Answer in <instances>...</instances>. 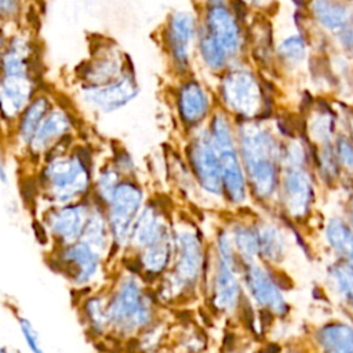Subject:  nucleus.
I'll return each mask as SVG.
<instances>
[{
  "mask_svg": "<svg viewBox=\"0 0 353 353\" xmlns=\"http://www.w3.org/2000/svg\"><path fill=\"white\" fill-rule=\"evenodd\" d=\"M241 152L252 188L261 197H268L277 182V145L270 134L255 124H245L240 132Z\"/></svg>",
  "mask_w": 353,
  "mask_h": 353,
  "instance_id": "1",
  "label": "nucleus"
},
{
  "mask_svg": "<svg viewBox=\"0 0 353 353\" xmlns=\"http://www.w3.org/2000/svg\"><path fill=\"white\" fill-rule=\"evenodd\" d=\"M106 312L108 319L124 330L142 327L150 320L149 307L143 305L139 288L134 280L123 283Z\"/></svg>",
  "mask_w": 353,
  "mask_h": 353,
  "instance_id": "2",
  "label": "nucleus"
},
{
  "mask_svg": "<svg viewBox=\"0 0 353 353\" xmlns=\"http://www.w3.org/2000/svg\"><path fill=\"white\" fill-rule=\"evenodd\" d=\"M46 178L52 194L62 201L83 193L88 182L85 165L79 157L52 161L46 168Z\"/></svg>",
  "mask_w": 353,
  "mask_h": 353,
  "instance_id": "3",
  "label": "nucleus"
},
{
  "mask_svg": "<svg viewBox=\"0 0 353 353\" xmlns=\"http://www.w3.org/2000/svg\"><path fill=\"white\" fill-rule=\"evenodd\" d=\"M190 161L201 186L211 193H219L223 188L222 174L211 134H203L192 143Z\"/></svg>",
  "mask_w": 353,
  "mask_h": 353,
  "instance_id": "4",
  "label": "nucleus"
},
{
  "mask_svg": "<svg viewBox=\"0 0 353 353\" xmlns=\"http://www.w3.org/2000/svg\"><path fill=\"white\" fill-rule=\"evenodd\" d=\"M222 95L225 102L241 114L252 116L259 112V85L248 72L230 73L223 83Z\"/></svg>",
  "mask_w": 353,
  "mask_h": 353,
  "instance_id": "5",
  "label": "nucleus"
},
{
  "mask_svg": "<svg viewBox=\"0 0 353 353\" xmlns=\"http://www.w3.org/2000/svg\"><path fill=\"white\" fill-rule=\"evenodd\" d=\"M141 190L128 182L120 183L110 201L112 232L117 241H124L141 205Z\"/></svg>",
  "mask_w": 353,
  "mask_h": 353,
  "instance_id": "6",
  "label": "nucleus"
},
{
  "mask_svg": "<svg viewBox=\"0 0 353 353\" xmlns=\"http://www.w3.org/2000/svg\"><path fill=\"white\" fill-rule=\"evenodd\" d=\"M245 283L254 299L268 310L284 314L288 310L285 301L272 277L261 268L250 265L245 269Z\"/></svg>",
  "mask_w": 353,
  "mask_h": 353,
  "instance_id": "7",
  "label": "nucleus"
},
{
  "mask_svg": "<svg viewBox=\"0 0 353 353\" xmlns=\"http://www.w3.org/2000/svg\"><path fill=\"white\" fill-rule=\"evenodd\" d=\"M137 92L138 88L134 81L124 77L106 85L90 87L84 91V98L103 112H113L130 102Z\"/></svg>",
  "mask_w": 353,
  "mask_h": 353,
  "instance_id": "8",
  "label": "nucleus"
},
{
  "mask_svg": "<svg viewBox=\"0 0 353 353\" xmlns=\"http://www.w3.org/2000/svg\"><path fill=\"white\" fill-rule=\"evenodd\" d=\"M219 157L222 185L226 190L230 200L239 203L245 197V183L243 176V170L237 157V153L233 148V143L215 146Z\"/></svg>",
  "mask_w": 353,
  "mask_h": 353,
  "instance_id": "9",
  "label": "nucleus"
},
{
  "mask_svg": "<svg viewBox=\"0 0 353 353\" xmlns=\"http://www.w3.org/2000/svg\"><path fill=\"white\" fill-rule=\"evenodd\" d=\"M284 193L288 211L295 216L303 215L313 194L307 174L298 167H291L284 176Z\"/></svg>",
  "mask_w": 353,
  "mask_h": 353,
  "instance_id": "10",
  "label": "nucleus"
},
{
  "mask_svg": "<svg viewBox=\"0 0 353 353\" xmlns=\"http://www.w3.org/2000/svg\"><path fill=\"white\" fill-rule=\"evenodd\" d=\"M201 265V245L192 233H182L178 237V259L175 266V277L181 283H193Z\"/></svg>",
  "mask_w": 353,
  "mask_h": 353,
  "instance_id": "11",
  "label": "nucleus"
},
{
  "mask_svg": "<svg viewBox=\"0 0 353 353\" xmlns=\"http://www.w3.org/2000/svg\"><path fill=\"white\" fill-rule=\"evenodd\" d=\"M87 221V211L80 205H74L65 207L52 212L50 218V225L52 232L58 237H61L66 243H72L83 234Z\"/></svg>",
  "mask_w": 353,
  "mask_h": 353,
  "instance_id": "12",
  "label": "nucleus"
},
{
  "mask_svg": "<svg viewBox=\"0 0 353 353\" xmlns=\"http://www.w3.org/2000/svg\"><path fill=\"white\" fill-rule=\"evenodd\" d=\"M232 261L233 259L219 258V266L215 277L214 301L222 310L234 309L240 295V287L232 270Z\"/></svg>",
  "mask_w": 353,
  "mask_h": 353,
  "instance_id": "13",
  "label": "nucleus"
},
{
  "mask_svg": "<svg viewBox=\"0 0 353 353\" xmlns=\"http://www.w3.org/2000/svg\"><path fill=\"white\" fill-rule=\"evenodd\" d=\"M63 259L74 270V280L84 283L92 277L98 269V255L88 243L81 241L69 245L63 251Z\"/></svg>",
  "mask_w": 353,
  "mask_h": 353,
  "instance_id": "14",
  "label": "nucleus"
},
{
  "mask_svg": "<svg viewBox=\"0 0 353 353\" xmlns=\"http://www.w3.org/2000/svg\"><path fill=\"white\" fill-rule=\"evenodd\" d=\"M178 106L185 123H199L205 116L208 109V101L200 84H197L196 81L186 83L179 91Z\"/></svg>",
  "mask_w": 353,
  "mask_h": 353,
  "instance_id": "15",
  "label": "nucleus"
},
{
  "mask_svg": "<svg viewBox=\"0 0 353 353\" xmlns=\"http://www.w3.org/2000/svg\"><path fill=\"white\" fill-rule=\"evenodd\" d=\"M30 85L25 74H6L1 83V105L4 114L19 112L28 102Z\"/></svg>",
  "mask_w": 353,
  "mask_h": 353,
  "instance_id": "16",
  "label": "nucleus"
},
{
  "mask_svg": "<svg viewBox=\"0 0 353 353\" xmlns=\"http://www.w3.org/2000/svg\"><path fill=\"white\" fill-rule=\"evenodd\" d=\"M319 342L328 352L352 353L353 328L342 323L327 324L319 331Z\"/></svg>",
  "mask_w": 353,
  "mask_h": 353,
  "instance_id": "17",
  "label": "nucleus"
},
{
  "mask_svg": "<svg viewBox=\"0 0 353 353\" xmlns=\"http://www.w3.org/2000/svg\"><path fill=\"white\" fill-rule=\"evenodd\" d=\"M313 12L319 22L331 30L342 29L352 19L349 7L334 0H316L313 3Z\"/></svg>",
  "mask_w": 353,
  "mask_h": 353,
  "instance_id": "18",
  "label": "nucleus"
},
{
  "mask_svg": "<svg viewBox=\"0 0 353 353\" xmlns=\"http://www.w3.org/2000/svg\"><path fill=\"white\" fill-rule=\"evenodd\" d=\"M69 127V121L66 119V116L61 112H52L50 113L39 125L32 143L34 146V149L41 150L46 146L50 145L51 141L58 139L62 134L66 132Z\"/></svg>",
  "mask_w": 353,
  "mask_h": 353,
  "instance_id": "19",
  "label": "nucleus"
},
{
  "mask_svg": "<svg viewBox=\"0 0 353 353\" xmlns=\"http://www.w3.org/2000/svg\"><path fill=\"white\" fill-rule=\"evenodd\" d=\"M164 233V226L159 221L156 211L152 207H146L134 228L135 243L146 248L153 241L160 239Z\"/></svg>",
  "mask_w": 353,
  "mask_h": 353,
  "instance_id": "20",
  "label": "nucleus"
},
{
  "mask_svg": "<svg viewBox=\"0 0 353 353\" xmlns=\"http://www.w3.org/2000/svg\"><path fill=\"white\" fill-rule=\"evenodd\" d=\"M327 239L335 251L353 262V232L342 221L332 219L328 223Z\"/></svg>",
  "mask_w": 353,
  "mask_h": 353,
  "instance_id": "21",
  "label": "nucleus"
},
{
  "mask_svg": "<svg viewBox=\"0 0 353 353\" xmlns=\"http://www.w3.org/2000/svg\"><path fill=\"white\" fill-rule=\"evenodd\" d=\"M192 21L190 18H175L171 29V48L174 52V57L178 62L185 63L188 59V44L192 37Z\"/></svg>",
  "mask_w": 353,
  "mask_h": 353,
  "instance_id": "22",
  "label": "nucleus"
},
{
  "mask_svg": "<svg viewBox=\"0 0 353 353\" xmlns=\"http://www.w3.org/2000/svg\"><path fill=\"white\" fill-rule=\"evenodd\" d=\"M170 254H171L170 241H168V239L164 233L160 239H157L156 241H153L150 245L146 247L143 265L150 272L159 273L167 266L168 259H170Z\"/></svg>",
  "mask_w": 353,
  "mask_h": 353,
  "instance_id": "23",
  "label": "nucleus"
},
{
  "mask_svg": "<svg viewBox=\"0 0 353 353\" xmlns=\"http://www.w3.org/2000/svg\"><path fill=\"white\" fill-rule=\"evenodd\" d=\"M259 252L269 261H279L283 256L284 243L277 229L273 226H262L258 230Z\"/></svg>",
  "mask_w": 353,
  "mask_h": 353,
  "instance_id": "24",
  "label": "nucleus"
},
{
  "mask_svg": "<svg viewBox=\"0 0 353 353\" xmlns=\"http://www.w3.org/2000/svg\"><path fill=\"white\" fill-rule=\"evenodd\" d=\"M47 101L44 98L36 99L23 113L21 121V135L25 141H32L39 125L41 124V119L47 110Z\"/></svg>",
  "mask_w": 353,
  "mask_h": 353,
  "instance_id": "25",
  "label": "nucleus"
},
{
  "mask_svg": "<svg viewBox=\"0 0 353 353\" xmlns=\"http://www.w3.org/2000/svg\"><path fill=\"white\" fill-rule=\"evenodd\" d=\"M234 244L244 258L252 259L259 252L258 232H254V230H251L248 228H243V226L236 228Z\"/></svg>",
  "mask_w": 353,
  "mask_h": 353,
  "instance_id": "26",
  "label": "nucleus"
},
{
  "mask_svg": "<svg viewBox=\"0 0 353 353\" xmlns=\"http://www.w3.org/2000/svg\"><path fill=\"white\" fill-rule=\"evenodd\" d=\"M201 51L205 62L214 68L219 69L225 63V48L218 43L216 39L205 37L201 41Z\"/></svg>",
  "mask_w": 353,
  "mask_h": 353,
  "instance_id": "27",
  "label": "nucleus"
},
{
  "mask_svg": "<svg viewBox=\"0 0 353 353\" xmlns=\"http://www.w3.org/2000/svg\"><path fill=\"white\" fill-rule=\"evenodd\" d=\"M83 236L85 237V243H88L91 247H95V245L99 247V244L102 245L105 243V236H106L105 223L99 214H94L88 216Z\"/></svg>",
  "mask_w": 353,
  "mask_h": 353,
  "instance_id": "28",
  "label": "nucleus"
},
{
  "mask_svg": "<svg viewBox=\"0 0 353 353\" xmlns=\"http://www.w3.org/2000/svg\"><path fill=\"white\" fill-rule=\"evenodd\" d=\"M280 54L290 62H299L305 57V43L299 36L284 40L280 46Z\"/></svg>",
  "mask_w": 353,
  "mask_h": 353,
  "instance_id": "29",
  "label": "nucleus"
},
{
  "mask_svg": "<svg viewBox=\"0 0 353 353\" xmlns=\"http://www.w3.org/2000/svg\"><path fill=\"white\" fill-rule=\"evenodd\" d=\"M334 277L339 285V290L347 299L353 302V268H335Z\"/></svg>",
  "mask_w": 353,
  "mask_h": 353,
  "instance_id": "30",
  "label": "nucleus"
},
{
  "mask_svg": "<svg viewBox=\"0 0 353 353\" xmlns=\"http://www.w3.org/2000/svg\"><path fill=\"white\" fill-rule=\"evenodd\" d=\"M117 186H119L117 185V176L113 171L108 170V171L102 172V175L98 179V190H99V194L105 200H108L109 203L112 201Z\"/></svg>",
  "mask_w": 353,
  "mask_h": 353,
  "instance_id": "31",
  "label": "nucleus"
},
{
  "mask_svg": "<svg viewBox=\"0 0 353 353\" xmlns=\"http://www.w3.org/2000/svg\"><path fill=\"white\" fill-rule=\"evenodd\" d=\"M336 156L341 163L350 171H353V145L346 138H339L336 142Z\"/></svg>",
  "mask_w": 353,
  "mask_h": 353,
  "instance_id": "32",
  "label": "nucleus"
},
{
  "mask_svg": "<svg viewBox=\"0 0 353 353\" xmlns=\"http://www.w3.org/2000/svg\"><path fill=\"white\" fill-rule=\"evenodd\" d=\"M87 313L90 314V319H91V323L97 327V328H102L105 320L108 319V312H105L102 309V305H101V301H97V299H92L87 303Z\"/></svg>",
  "mask_w": 353,
  "mask_h": 353,
  "instance_id": "33",
  "label": "nucleus"
},
{
  "mask_svg": "<svg viewBox=\"0 0 353 353\" xmlns=\"http://www.w3.org/2000/svg\"><path fill=\"white\" fill-rule=\"evenodd\" d=\"M320 167L323 170V174L330 176V178H334L335 174L338 172V168H336V159L334 156V152L331 148H324V150L321 152V156H320Z\"/></svg>",
  "mask_w": 353,
  "mask_h": 353,
  "instance_id": "34",
  "label": "nucleus"
},
{
  "mask_svg": "<svg viewBox=\"0 0 353 353\" xmlns=\"http://www.w3.org/2000/svg\"><path fill=\"white\" fill-rule=\"evenodd\" d=\"M21 331H22V334H23V336H25V339H26V342H28L30 350H33V352H36V353H40L41 349H40V346H39L37 334H36L34 328L32 327V324H30L28 320H25V319H21Z\"/></svg>",
  "mask_w": 353,
  "mask_h": 353,
  "instance_id": "35",
  "label": "nucleus"
},
{
  "mask_svg": "<svg viewBox=\"0 0 353 353\" xmlns=\"http://www.w3.org/2000/svg\"><path fill=\"white\" fill-rule=\"evenodd\" d=\"M313 134L320 138V139H327V135H330V120L327 117H320L319 120L314 121V125H313Z\"/></svg>",
  "mask_w": 353,
  "mask_h": 353,
  "instance_id": "36",
  "label": "nucleus"
},
{
  "mask_svg": "<svg viewBox=\"0 0 353 353\" xmlns=\"http://www.w3.org/2000/svg\"><path fill=\"white\" fill-rule=\"evenodd\" d=\"M339 40L346 50L353 51V25H346L339 32Z\"/></svg>",
  "mask_w": 353,
  "mask_h": 353,
  "instance_id": "37",
  "label": "nucleus"
},
{
  "mask_svg": "<svg viewBox=\"0 0 353 353\" xmlns=\"http://www.w3.org/2000/svg\"><path fill=\"white\" fill-rule=\"evenodd\" d=\"M352 221H353V210H352Z\"/></svg>",
  "mask_w": 353,
  "mask_h": 353,
  "instance_id": "38",
  "label": "nucleus"
}]
</instances>
